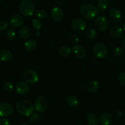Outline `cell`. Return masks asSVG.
I'll return each instance as SVG.
<instances>
[{"label": "cell", "instance_id": "cell-1", "mask_svg": "<svg viewBox=\"0 0 125 125\" xmlns=\"http://www.w3.org/2000/svg\"><path fill=\"white\" fill-rule=\"evenodd\" d=\"M79 12L83 19L91 20L96 18L99 13V10L96 7L92 4H85L80 8Z\"/></svg>", "mask_w": 125, "mask_h": 125}, {"label": "cell", "instance_id": "cell-2", "mask_svg": "<svg viewBox=\"0 0 125 125\" xmlns=\"http://www.w3.org/2000/svg\"><path fill=\"white\" fill-rule=\"evenodd\" d=\"M17 111L24 116H31L34 112L33 104L26 99H21L17 102L16 105Z\"/></svg>", "mask_w": 125, "mask_h": 125}, {"label": "cell", "instance_id": "cell-3", "mask_svg": "<svg viewBox=\"0 0 125 125\" xmlns=\"http://www.w3.org/2000/svg\"><path fill=\"white\" fill-rule=\"evenodd\" d=\"M19 10L23 16L30 17L35 12V5L31 0H23L19 4Z\"/></svg>", "mask_w": 125, "mask_h": 125}, {"label": "cell", "instance_id": "cell-4", "mask_svg": "<svg viewBox=\"0 0 125 125\" xmlns=\"http://www.w3.org/2000/svg\"><path fill=\"white\" fill-rule=\"evenodd\" d=\"M93 54L96 58H105L108 54L107 47L101 42H98L94 45L93 49Z\"/></svg>", "mask_w": 125, "mask_h": 125}, {"label": "cell", "instance_id": "cell-5", "mask_svg": "<svg viewBox=\"0 0 125 125\" xmlns=\"http://www.w3.org/2000/svg\"><path fill=\"white\" fill-rule=\"evenodd\" d=\"M36 110L39 113H44L47 110L48 107V100L45 96H40L36 99L34 103Z\"/></svg>", "mask_w": 125, "mask_h": 125}, {"label": "cell", "instance_id": "cell-6", "mask_svg": "<svg viewBox=\"0 0 125 125\" xmlns=\"http://www.w3.org/2000/svg\"><path fill=\"white\" fill-rule=\"evenodd\" d=\"M94 24L97 30L99 31H105L109 27V21L104 15H100L96 18Z\"/></svg>", "mask_w": 125, "mask_h": 125}, {"label": "cell", "instance_id": "cell-7", "mask_svg": "<svg viewBox=\"0 0 125 125\" xmlns=\"http://www.w3.org/2000/svg\"><path fill=\"white\" fill-rule=\"evenodd\" d=\"M23 78L26 82L30 84L36 83L39 80V75L38 73L32 69L26 71L24 73Z\"/></svg>", "mask_w": 125, "mask_h": 125}, {"label": "cell", "instance_id": "cell-8", "mask_svg": "<svg viewBox=\"0 0 125 125\" xmlns=\"http://www.w3.org/2000/svg\"><path fill=\"white\" fill-rule=\"evenodd\" d=\"M14 112V107L9 103L4 102L0 103V116L1 117H7Z\"/></svg>", "mask_w": 125, "mask_h": 125}, {"label": "cell", "instance_id": "cell-9", "mask_svg": "<svg viewBox=\"0 0 125 125\" xmlns=\"http://www.w3.org/2000/svg\"><path fill=\"white\" fill-rule=\"evenodd\" d=\"M71 27L77 31H82L86 28V21L81 18H75L71 21Z\"/></svg>", "mask_w": 125, "mask_h": 125}, {"label": "cell", "instance_id": "cell-10", "mask_svg": "<svg viewBox=\"0 0 125 125\" xmlns=\"http://www.w3.org/2000/svg\"><path fill=\"white\" fill-rule=\"evenodd\" d=\"M71 50L73 55L76 58L83 59L86 56V50L85 48L82 45L76 44V45L73 47Z\"/></svg>", "mask_w": 125, "mask_h": 125}, {"label": "cell", "instance_id": "cell-11", "mask_svg": "<svg viewBox=\"0 0 125 125\" xmlns=\"http://www.w3.org/2000/svg\"><path fill=\"white\" fill-rule=\"evenodd\" d=\"M25 20L21 15L15 14L10 17L9 20V25L12 28H19L23 25Z\"/></svg>", "mask_w": 125, "mask_h": 125}, {"label": "cell", "instance_id": "cell-12", "mask_svg": "<svg viewBox=\"0 0 125 125\" xmlns=\"http://www.w3.org/2000/svg\"><path fill=\"white\" fill-rule=\"evenodd\" d=\"M15 91L20 95L26 94L30 91V86L26 82H19L15 86Z\"/></svg>", "mask_w": 125, "mask_h": 125}, {"label": "cell", "instance_id": "cell-13", "mask_svg": "<svg viewBox=\"0 0 125 125\" xmlns=\"http://www.w3.org/2000/svg\"><path fill=\"white\" fill-rule=\"evenodd\" d=\"M50 15L54 21H61L64 18V12L59 7H55L52 9Z\"/></svg>", "mask_w": 125, "mask_h": 125}, {"label": "cell", "instance_id": "cell-14", "mask_svg": "<svg viewBox=\"0 0 125 125\" xmlns=\"http://www.w3.org/2000/svg\"><path fill=\"white\" fill-rule=\"evenodd\" d=\"M110 20L115 23H120L121 20V13L119 9L116 8H112L110 10L109 13Z\"/></svg>", "mask_w": 125, "mask_h": 125}, {"label": "cell", "instance_id": "cell-15", "mask_svg": "<svg viewBox=\"0 0 125 125\" xmlns=\"http://www.w3.org/2000/svg\"><path fill=\"white\" fill-rule=\"evenodd\" d=\"M113 116L110 112H104L99 118V122L101 125H110L112 123Z\"/></svg>", "mask_w": 125, "mask_h": 125}, {"label": "cell", "instance_id": "cell-16", "mask_svg": "<svg viewBox=\"0 0 125 125\" xmlns=\"http://www.w3.org/2000/svg\"><path fill=\"white\" fill-rule=\"evenodd\" d=\"M109 34L115 39H118V38H121L123 34V30L121 28L118 26H112L109 30Z\"/></svg>", "mask_w": 125, "mask_h": 125}, {"label": "cell", "instance_id": "cell-17", "mask_svg": "<svg viewBox=\"0 0 125 125\" xmlns=\"http://www.w3.org/2000/svg\"><path fill=\"white\" fill-rule=\"evenodd\" d=\"M12 58V53L11 52L6 49L0 50V61L3 62H7L10 61Z\"/></svg>", "mask_w": 125, "mask_h": 125}, {"label": "cell", "instance_id": "cell-18", "mask_svg": "<svg viewBox=\"0 0 125 125\" xmlns=\"http://www.w3.org/2000/svg\"><path fill=\"white\" fill-rule=\"evenodd\" d=\"M38 47V44L37 42L34 39H30L24 44V48L26 50V51L31 52L36 50Z\"/></svg>", "mask_w": 125, "mask_h": 125}, {"label": "cell", "instance_id": "cell-19", "mask_svg": "<svg viewBox=\"0 0 125 125\" xmlns=\"http://www.w3.org/2000/svg\"><path fill=\"white\" fill-rule=\"evenodd\" d=\"M100 84L96 80H92L88 83L86 85V89L90 93L96 92L99 88Z\"/></svg>", "mask_w": 125, "mask_h": 125}, {"label": "cell", "instance_id": "cell-20", "mask_svg": "<svg viewBox=\"0 0 125 125\" xmlns=\"http://www.w3.org/2000/svg\"><path fill=\"white\" fill-rule=\"evenodd\" d=\"M66 103L71 107H77L80 104L79 98L74 95H69L66 98Z\"/></svg>", "mask_w": 125, "mask_h": 125}, {"label": "cell", "instance_id": "cell-21", "mask_svg": "<svg viewBox=\"0 0 125 125\" xmlns=\"http://www.w3.org/2000/svg\"><path fill=\"white\" fill-rule=\"evenodd\" d=\"M86 121L88 125H98L99 119L98 115L94 113H90L86 117Z\"/></svg>", "mask_w": 125, "mask_h": 125}, {"label": "cell", "instance_id": "cell-22", "mask_svg": "<svg viewBox=\"0 0 125 125\" xmlns=\"http://www.w3.org/2000/svg\"><path fill=\"white\" fill-rule=\"evenodd\" d=\"M72 53V50L69 46L64 45L59 49L58 53L60 56L62 58H67Z\"/></svg>", "mask_w": 125, "mask_h": 125}, {"label": "cell", "instance_id": "cell-23", "mask_svg": "<svg viewBox=\"0 0 125 125\" xmlns=\"http://www.w3.org/2000/svg\"><path fill=\"white\" fill-rule=\"evenodd\" d=\"M19 36L23 39H27L30 37L31 31L27 26H23L19 30Z\"/></svg>", "mask_w": 125, "mask_h": 125}, {"label": "cell", "instance_id": "cell-24", "mask_svg": "<svg viewBox=\"0 0 125 125\" xmlns=\"http://www.w3.org/2000/svg\"><path fill=\"white\" fill-rule=\"evenodd\" d=\"M109 3L108 0H98L97 2V8L101 11H104L107 9Z\"/></svg>", "mask_w": 125, "mask_h": 125}, {"label": "cell", "instance_id": "cell-25", "mask_svg": "<svg viewBox=\"0 0 125 125\" xmlns=\"http://www.w3.org/2000/svg\"><path fill=\"white\" fill-rule=\"evenodd\" d=\"M85 34H86V36L88 39H93L96 38L97 35H98V33H97L96 30L93 28H88L86 30Z\"/></svg>", "mask_w": 125, "mask_h": 125}, {"label": "cell", "instance_id": "cell-26", "mask_svg": "<svg viewBox=\"0 0 125 125\" xmlns=\"http://www.w3.org/2000/svg\"><path fill=\"white\" fill-rule=\"evenodd\" d=\"M35 15L38 19H46L47 14L45 10L43 9H39L37 10L35 13Z\"/></svg>", "mask_w": 125, "mask_h": 125}, {"label": "cell", "instance_id": "cell-27", "mask_svg": "<svg viewBox=\"0 0 125 125\" xmlns=\"http://www.w3.org/2000/svg\"><path fill=\"white\" fill-rule=\"evenodd\" d=\"M113 52H114V54L115 55V56H121L125 53V49H124L123 47H122L121 46L115 47L114 48Z\"/></svg>", "mask_w": 125, "mask_h": 125}, {"label": "cell", "instance_id": "cell-28", "mask_svg": "<svg viewBox=\"0 0 125 125\" xmlns=\"http://www.w3.org/2000/svg\"><path fill=\"white\" fill-rule=\"evenodd\" d=\"M7 38L9 40H14L16 38V31L14 28H10L7 32Z\"/></svg>", "mask_w": 125, "mask_h": 125}, {"label": "cell", "instance_id": "cell-29", "mask_svg": "<svg viewBox=\"0 0 125 125\" xmlns=\"http://www.w3.org/2000/svg\"><path fill=\"white\" fill-rule=\"evenodd\" d=\"M41 120V115L38 114H34L31 115L30 116V121L31 123H37Z\"/></svg>", "mask_w": 125, "mask_h": 125}, {"label": "cell", "instance_id": "cell-30", "mask_svg": "<svg viewBox=\"0 0 125 125\" xmlns=\"http://www.w3.org/2000/svg\"><path fill=\"white\" fill-rule=\"evenodd\" d=\"M3 87H4L5 91H8V92H10V91H13L14 86V85L10 82H6L4 83Z\"/></svg>", "mask_w": 125, "mask_h": 125}, {"label": "cell", "instance_id": "cell-31", "mask_svg": "<svg viewBox=\"0 0 125 125\" xmlns=\"http://www.w3.org/2000/svg\"><path fill=\"white\" fill-rule=\"evenodd\" d=\"M33 26L36 30H39L42 27V24L40 20L37 19H34L33 20Z\"/></svg>", "mask_w": 125, "mask_h": 125}, {"label": "cell", "instance_id": "cell-32", "mask_svg": "<svg viewBox=\"0 0 125 125\" xmlns=\"http://www.w3.org/2000/svg\"><path fill=\"white\" fill-rule=\"evenodd\" d=\"M8 28V23L6 20H0V31H3Z\"/></svg>", "mask_w": 125, "mask_h": 125}, {"label": "cell", "instance_id": "cell-33", "mask_svg": "<svg viewBox=\"0 0 125 125\" xmlns=\"http://www.w3.org/2000/svg\"><path fill=\"white\" fill-rule=\"evenodd\" d=\"M118 81L123 86H125V72L121 73L118 75Z\"/></svg>", "mask_w": 125, "mask_h": 125}, {"label": "cell", "instance_id": "cell-34", "mask_svg": "<svg viewBox=\"0 0 125 125\" xmlns=\"http://www.w3.org/2000/svg\"><path fill=\"white\" fill-rule=\"evenodd\" d=\"M71 41L73 44H77L80 41V37L77 34H73V35L71 36Z\"/></svg>", "mask_w": 125, "mask_h": 125}, {"label": "cell", "instance_id": "cell-35", "mask_svg": "<svg viewBox=\"0 0 125 125\" xmlns=\"http://www.w3.org/2000/svg\"><path fill=\"white\" fill-rule=\"evenodd\" d=\"M0 125H10V122L8 119L3 118L0 119Z\"/></svg>", "mask_w": 125, "mask_h": 125}, {"label": "cell", "instance_id": "cell-36", "mask_svg": "<svg viewBox=\"0 0 125 125\" xmlns=\"http://www.w3.org/2000/svg\"><path fill=\"white\" fill-rule=\"evenodd\" d=\"M114 115L115 118H121V116H122L123 112L121 110H116L114 112Z\"/></svg>", "mask_w": 125, "mask_h": 125}, {"label": "cell", "instance_id": "cell-37", "mask_svg": "<svg viewBox=\"0 0 125 125\" xmlns=\"http://www.w3.org/2000/svg\"><path fill=\"white\" fill-rule=\"evenodd\" d=\"M91 62L93 64H96V63H97L98 62V60H97L96 58H93L91 60Z\"/></svg>", "mask_w": 125, "mask_h": 125}, {"label": "cell", "instance_id": "cell-38", "mask_svg": "<svg viewBox=\"0 0 125 125\" xmlns=\"http://www.w3.org/2000/svg\"><path fill=\"white\" fill-rule=\"evenodd\" d=\"M122 43H123V47L124 48V49H125V34L124 35L123 38Z\"/></svg>", "mask_w": 125, "mask_h": 125}, {"label": "cell", "instance_id": "cell-39", "mask_svg": "<svg viewBox=\"0 0 125 125\" xmlns=\"http://www.w3.org/2000/svg\"><path fill=\"white\" fill-rule=\"evenodd\" d=\"M56 4L58 6V7L60 6L62 4V1H61V0H57L56 2Z\"/></svg>", "mask_w": 125, "mask_h": 125}, {"label": "cell", "instance_id": "cell-40", "mask_svg": "<svg viewBox=\"0 0 125 125\" xmlns=\"http://www.w3.org/2000/svg\"><path fill=\"white\" fill-rule=\"evenodd\" d=\"M20 125H28V123L26 122H22Z\"/></svg>", "mask_w": 125, "mask_h": 125}, {"label": "cell", "instance_id": "cell-41", "mask_svg": "<svg viewBox=\"0 0 125 125\" xmlns=\"http://www.w3.org/2000/svg\"><path fill=\"white\" fill-rule=\"evenodd\" d=\"M123 30L125 31V23H124V24L123 25Z\"/></svg>", "mask_w": 125, "mask_h": 125}, {"label": "cell", "instance_id": "cell-42", "mask_svg": "<svg viewBox=\"0 0 125 125\" xmlns=\"http://www.w3.org/2000/svg\"></svg>", "mask_w": 125, "mask_h": 125}, {"label": "cell", "instance_id": "cell-43", "mask_svg": "<svg viewBox=\"0 0 125 125\" xmlns=\"http://www.w3.org/2000/svg\"></svg>", "mask_w": 125, "mask_h": 125}]
</instances>
